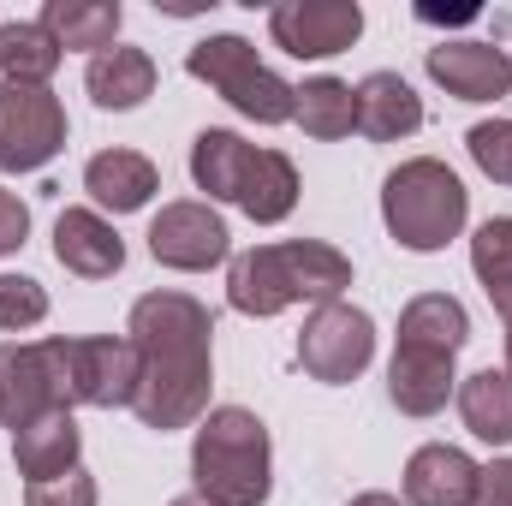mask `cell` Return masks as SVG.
<instances>
[{
	"mask_svg": "<svg viewBox=\"0 0 512 506\" xmlns=\"http://www.w3.org/2000/svg\"><path fill=\"white\" fill-rule=\"evenodd\" d=\"M126 340L137 346L131 411L143 429H191L209 417L215 387V316L191 292H143L131 304Z\"/></svg>",
	"mask_w": 512,
	"mask_h": 506,
	"instance_id": "1",
	"label": "cell"
},
{
	"mask_svg": "<svg viewBox=\"0 0 512 506\" xmlns=\"http://www.w3.org/2000/svg\"><path fill=\"white\" fill-rule=\"evenodd\" d=\"M352 286V262L322 245V239H280V245H251L227 262V304L239 316H280L292 304H340Z\"/></svg>",
	"mask_w": 512,
	"mask_h": 506,
	"instance_id": "2",
	"label": "cell"
},
{
	"mask_svg": "<svg viewBox=\"0 0 512 506\" xmlns=\"http://www.w3.org/2000/svg\"><path fill=\"white\" fill-rule=\"evenodd\" d=\"M191 483L209 506H268L274 495L268 423L245 405H215L191 441Z\"/></svg>",
	"mask_w": 512,
	"mask_h": 506,
	"instance_id": "3",
	"label": "cell"
},
{
	"mask_svg": "<svg viewBox=\"0 0 512 506\" xmlns=\"http://www.w3.org/2000/svg\"><path fill=\"white\" fill-rule=\"evenodd\" d=\"M465 215H471V191L435 155H411L382 179V221L399 251H447L465 233Z\"/></svg>",
	"mask_w": 512,
	"mask_h": 506,
	"instance_id": "4",
	"label": "cell"
},
{
	"mask_svg": "<svg viewBox=\"0 0 512 506\" xmlns=\"http://www.w3.org/2000/svg\"><path fill=\"white\" fill-rule=\"evenodd\" d=\"M185 72L197 84H209L227 108H239L256 126H286L298 114V90L256 54V42H245V36H203L185 54Z\"/></svg>",
	"mask_w": 512,
	"mask_h": 506,
	"instance_id": "5",
	"label": "cell"
},
{
	"mask_svg": "<svg viewBox=\"0 0 512 506\" xmlns=\"http://www.w3.org/2000/svg\"><path fill=\"white\" fill-rule=\"evenodd\" d=\"M42 411L66 405V340H6L0 346V423L18 435Z\"/></svg>",
	"mask_w": 512,
	"mask_h": 506,
	"instance_id": "6",
	"label": "cell"
},
{
	"mask_svg": "<svg viewBox=\"0 0 512 506\" xmlns=\"http://www.w3.org/2000/svg\"><path fill=\"white\" fill-rule=\"evenodd\" d=\"M370 358H376V322H370V310H358L346 298L310 310V322L298 334V364H304L310 381L346 387V381H358L370 370Z\"/></svg>",
	"mask_w": 512,
	"mask_h": 506,
	"instance_id": "7",
	"label": "cell"
},
{
	"mask_svg": "<svg viewBox=\"0 0 512 506\" xmlns=\"http://www.w3.org/2000/svg\"><path fill=\"white\" fill-rule=\"evenodd\" d=\"M66 108L48 84H0V173H36L66 149Z\"/></svg>",
	"mask_w": 512,
	"mask_h": 506,
	"instance_id": "8",
	"label": "cell"
},
{
	"mask_svg": "<svg viewBox=\"0 0 512 506\" xmlns=\"http://www.w3.org/2000/svg\"><path fill=\"white\" fill-rule=\"evenodd\" d=\"M137 393V346L126 334H84L66 340V405H96V411H131Z\"/></svg>",
	"mask_w": 512,
	"mask_h": 506,
	"instance_id": "9",
	"label": "cell"
},
{
	"mask_svg": "<svg viewBox=\"0 0 512 506\" xmlns=\"http://www.w3.org/2000/svg\"><path fill=\"white\" fill-rule=\"evenodd\" d=\"M268 36L292 60H334L364 36V6L358 0H280L268 12Z\"/></svg>",
	"mask_w": 512,
	"mask_h": 506,
	"instance_id": "10",
	"label": "cell"
},
{
	"mask_svg": "<svg viewBox=\"0 0 512 506\" xmlns=\"http://www.w3.org/2000/svg\"><path fill=\"white\" fill-rule=\"evenodd\" d=\"M149 256L173 274H203L233 256V233L209 203H167L149 221Z\"/></svg>",
	"mask_w": 512,
	"mask_h": 506,
	"instance_id": "11",
	"label": "cell"
},
{
	"mask_svg": "<svg viewBox=\"0 0 512 506\" xmlns=\"http://www.w3.org/2000/svg\"><path fill=\"white\" fill-rule=\"evenodd\" d=\"M423 66L459 102H501L512 90V60L495 42H435Z\"/></svg>",
	"mask_w": 512,
	"mask_h": 506,
	"instance_id": "12",
	"label": "cell"
},
{
	"mask_svg": "<svg viewBox=\"0 0 512 506\" xmlns=\"http://www.w3.org/2000/svg\"><path fill=\"white\" fill-rule=\"evenodd\" d=\"M453 358H459V352L399 340V346H393V364H387V399H393L405 417H435V411L459 393Z\"/></svg>",
	"mask_w": 512,
	"mask_h": 506,
	"instance_id": "13",
	"label": "cell"
},
{
	"mask_svg": "<svg viewBox=\"0 0 512 506\" xmlns=\"http://www.w3.org/2000/svg\"><path fill=\"white\" fill-rule=\"evenodd\" d=\"M54 256L78 280H108V274L126 268V239L114 233V221L102 209H60V221H54Z\"/></svg>",
	"mask_w": 512,
	"mask_h": 506,
	"instance_id": "14",
	"label": "cell"
},
{
	"mask_svg": "<svg viewBox=\"0 0 512 506\" xmlns=\"http://www.w3.org/2000/svg\"><path fill=\"white\" fill-rule=\"evenodd\" d=\"M477 501V459L465 447L429 441L405 459V506H471Z\"/></svg>",
	"mask_w": 512,
	"mask_h": 506,
	"instance_id": "15",
	"label": "cell"
},
{
	"mask_svg": "<svg viewBox=\"0 0 512 506\" xmlns=\"http://www.w3.org/2000/svg\"><path fill=\"white\" fill-rule=\"evenodd\" d=\"M78 459H84V429H78L72 411H42L36 423H24L12 435V465L30 483L66 477V471H78Z\"/></svg>",
	"mask_w": 512,
	"mask_h": 506,
	"instance_id": "16",
	"label": "cell"
},
{
	"mask_svg": "<svg viewBox=\"0 0 512 506\" xmlns=\"http://www.w3.org/2000/svg\"><path fill=\"white\" fill-rule=\"evenodd\" d=\"M84 191H90L96 209H108V215H137V209H149V197L161 191V173H155V161L137 155V149H102V155H90V167H84Z\"/></svg>",
	"mask_w": 512,
	"mask_h": 506,
	"instance_id": "17",
	"label": "cell"
},
{
	"mask_svg": "<svg viewBox=\"0 0 512 506\" xmlns=\"http://www.w3.org/2000/svg\"><path fill=\"white\" fill-rule=\"evenodd\" d=\"M352 90H358V131L370 143H399V137H411L423 126V96L399 72H370Z\"/></svg>",
	"mask_w": 512,
	"mask_h": 506,
	"instance_id": "18",
	"label": "cell"
},
{
	"mask_svg": "<svg viewBox=\"0 0 512 506\" xmlns=\"http://www.w3.org/2000/svg\"><path fill=\"white\" fill-rule=\"evenodd\" d=\"M155 60L143 54V48H108V54H96L90 66H84V90H90V102L96 108H108V114H131V108H143L149 96H155Z\"/></svg>",
	"mask_w": 512,
	"mask_h": 506,
	"instance_id": "19",
	"label": "cell"
},
{
	"mask_svg": "<svg viewBox=\"0 0 512 506\" xmlns=\"http://www.w3.org/2000/svg\"><path fill=\"white\" fill-rule=\"evenodd\" d=\"M36 24L60 42V54H66V48H84V54L96 60V54L120 48L126 12H120V0H48Z\"/></svg>",
	"mask_w": 512,
	"mask_h": 506,
	"instance_id": "20",
	"label": "cell"
},
{
	"mask_svg": "<svg viewBox=\"0 0 512 506\" xmlns=\"http://www.w3.org/2000/svg\"><path fill=\"white\" fill-rule=\"evenodd\" d=\"M251 155H256V143H245L239 131H227V126L197 131V143H191V179H197V191H209V203H239Z\"/></svg>",
	"mask_w": 512,
	"mask_h": 506,
	"instance_id": "21",
	"label": "cell"
},
{
	"mask_svg": "<svg viewBox=\"0 0 512 506\" xmlns=\"http://www.w3.org/2000/svg\"><path fill=\"white\" fill-rule=\"evenodd\" d=\"M239 209L251 215L256 227H280L298 209V167L280 149H256L251 155L245 185H239Z\"/></svg>",
	"mask_w": 512,
	"mask_h": 506,
	"instance_id": "22",
	"label": "cell"
},
{
	"mask_svg": "<svg viewBox=\"0 0 512 506\" xmlns=\"http://www.w3.org/2000/svg\"><path fill=\"white\" fill-rule=\"evenodd\" d=\"M459 417L477 441L489 447H512V376L507 370H477L459 381Z\"/></svg>",
	"mask_w": 512,
	"mask_h": 506,
	"instance_id": "23",
	"label": "cell"
},
{
	"mask_svg": "<svg viewBox=\"0 0 512 506\" xmlns=\"http://www.w3.org/2000/svg\"><path fill=\"white\" fill-rule=\"evenodd\" d=\"M60 42L36 24V18H12L0 24V84H48L60 72Z\"/></svg>",
	"mask_w": 512,
	"mask_h": 506,
	"instance_id": "24",
	"label": "cell"
},
{
	"mask_svg": "<svg viewBox=\"0 0 512 506\" xmlns=\"http://www.w3.org/2000/svg\"><path fill=\"white\" fill-rule=\"evenodd\" d=\"M292 120L304 126V137H316V143L352 137V131H358V90H352L346 78H304Z\"/></svg>",
	"mask_w": 512,
	"mask_h": 506,
	"instance_id": "25",
	"label": "cell"
},
{
	"mask_svg": "<svg viewBox=\"0 0 512 506\" xmlns=\"http://www.w3.org/2000/svg\"><path fill=\"white\" fill-rule=\"evenodd\" d=\"M471 268L489 292V304L512 322V215H489L471 239Z\"/></svg>",
	"mask_w": 512,
	"mask_h": 506,
	"instance_id": "26",
	"label": "cell"
},
{
	"mask_svg": "<svg viewBox=\"0 0 512 506\" xmlns=\"http://www.w3.org/2000/svg\"><path fill=\"white\" fill-rule=\"evenodd\" d=\"M48 316V292L30 274H0V334H24Z\"/></svg>",
	"mask_w": 512,
	"mask_h": 506,
	"instance_id": "27",
	"label": "cell"
},
{
	"mask_svg": "<svg viewBox=\"0 0 512 506\" xmlns=\"http://www.w3.org/2000/svg\"><path fill=\"white\" fill-rule=\"evenodd\" d=\"M465 149L471 161L495 179V185H512V120H483V126L465 131Z\"/></svg>",
	"mask_w": 512,
	"mask_h": 506,
	"instance_id": "28",
	"label": "cell"
},
{
	"mask_svg": "<svg viewBox=\"0 0 512 506\" xmlns=\"http://www.w3.org/2000/svg\"><path fill=\"white\" fill-rule=\"evenodd\" d=\"M96 477L78 465V471H66V477H48V483H30L24 489V506H96Z\"/></svg>",
	"mask_w": 512,
	"mask_h": 506,
	"instance_id": "29",
	"label": "cell"
},
{
	"mask_svg": "<svg viewBox=\"0 0 512 506\" xmlns=\"http://www.w3.org/2000/svg\"><path fill=\"white\" fill-rule=\"evenodd\" d=\"M471 506H512V459L477 465V501Z\"/></svg>",
	"mask_w": 512,
	"mask_h": 506,
	"instance_id": "30",
	"label": "cell"
},
{
	"mask_svg": "<svg viewBox=\"0 0 512 506\" xmlns=\"http://www.w3.org/2000/svg\"><path fill=\"white\" fill-rule=\"evenodd\" d=\"M30 239V209L18 203V191H0V256H12Z\"/></svg>",
	"mask_w": 512,
	"mask_h": 506,
	"instance_id": "31",
	"label": "cell"
},
{
	"mask_svg": "<svg viewBox=\"0 0 512 506\" xmlns=\"http://www.w3.org/2000/svg\"><path fill=\"white\" fill-rule=\"evenodd\" d=\"M352 506H399V495H382V489H370V495H358Z\"/></svg>",
	"mask_w": 512,
	"mask_h": 506,
	"instance_id": "32",
	"label": "cell"
},
{
	"mask_svg": "<svg viewBox=\"0 0 512 506\" xmlns=\"http://www.w3.org/2000/svg\"><path fill=\"white\" fill-rule=\"evenodd\" d=\"M167 506H209V501H203V495L191 489V495H179V501H167Z\"/></svg>",
	"mask_w": 512,
	"mask_h": 506,
	"instance_id": "33",
	"label": "cell"
},
{
	"mask_svg": "<svg viewBox=\"0 0 512 506\" xmlns=\"http://www.w3.org/2000/svg\"><path fill=\"white\" fill-rule=\"evenodd\" d=\"M507 376H512V322H507Z\"/></svg>",
	"mask_w": 512,
	"mask_h": 506,
	"instance_id": "34",
	"label": "cell"
}]
</instances>
